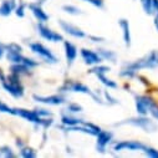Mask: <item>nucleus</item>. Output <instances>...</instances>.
I'll list each match as a JSON object with an SVG mask.
<instances>
[{
    "instance_id": "nucleus-3",
    "label": "nucleus",
    "mask_w": 158,
    "mask_h": 158,
    "mask_svg": "<svg viewBox=\"0 0 158 158\" xmlns=\"http://www.w3.org/2000/svg\"><path fill=\"white\" fill-rule=\"evenodd\" d=\"M123 125H130V126L141 128L142 131H144L147 133H153L158 130V125L152 120V118H149L147 116H141V114H138L137 117H130L122 122L114 123V126H123Z\"/></svg>"
},
{
    "instance_id": "nucleus-20",
    "label": "nucleus",
    "mask_w": 158,
    "mask_h": 158,
    "mask_svg": "<svg viewBox=\"0 0 158 158\" xmlns=\"http://www.w3.org/2000/svg\"><path fill=\"white\" fill-rule=\"evenodd\" d=\"M82 120H80V118H76V117H72V116H69V114H62L61 117V123L64 126H77V125H82Z\"/></svg>"
},
{
    "instance_id": "nucleus-35",
    "label": "nucleus",
    "mask_w": 158,
    "mask_h": 158,
    "mask_svg": "<svg viewBox=\"0 0 158 158\" xmlns=\"http://www.w3.org/2000/svg\"><path fill=\"white\" fill-rule=\"evenodd\" d=\"M149 114L152 116V118L153 120H156V121H158V105H156L152 110H151V112H149Z\"/></svg>"
},
{
    "instance_id": "nucleus-9",
    "label": "nucleus",
    "mask_w": 158,
    "mask_h": 158,
    "mask_svg": "<svg viewBox=\"0 0 158 158\" xmlns=\"http://www.w3.org/2000/svg\"><path fill=\"white\" fill-rule=\"evenodd\" d=\"M146 147L144 143H142L141 141H136V139H131V141H120L114 143L113 146V151L114 152H122V151H131V152H138V151H143Z\"/></svg>"
},
{
    "instance_id": "nucleus-10",
    "label": "nucleus",
    "mask_w": 158,
    "mask_h": 158,
    "mask_svg": "<svg viewBox=\"0 0 158 158\" xmlns=\"http://www.w3.org/2000/svg\"><path fill=\"white\" fill-rule=\"evenodd\" d=\"M37 31L40 34V36L43 39L51 43H59V41H64V36L54 30H51L50 27H48L46 25H44V23H39L37 24Z\"/></svg>"
},
{
    "instance_id": "nucleus-2",
    "label": "nucleus",
    "mask_w": 158,
    "mask_h": 158,
    "mask_svg": "<svg viewBox=\"0 0 158 158\" xmlns=\"http://www.w3.org/2000/svg\"><path fill=\"white\" fill-rule=\"evenodd\" d=\"M21 51H23L21 46L15 44V43H11V44L6 45V59H8V61H10L11 64H23V65L29 66L30 69H34L39 65L37 61H35V60H32L27 56H24Z\"/></svg>"
},
{
    "instance_id": "nucleus-28",
    "label": "nucleus",
    "mask_w": 158,
    "mask_h": 158,
    "mask_svg": "<svg viewBox=\"0 0 158 158\" xmlns=\"http://www.w3.org/2000/svg\"><path fill=\"white\" fill-rule=\"evenodd\" d=\"M147 157L149 158H158V149L157 148H153V147H149V146H146L144 149L142 151Z\"/></svg>"
},
{
    "instance_id": "nucleus-36",
    "label": "nucleus",
    "mask_w": 158,
    "mask_h": 158,
    "mask_svg": "<svg viewBox=\"0 0 158 158\" xmlns=\"http://www.w3.org/2000/svg\"><path fill=\"white\" fill-rule=\"evenodd\" d=\"M89 39L90 40H92L94 43H101V41H103L105 39L103 37H101V36H94V35H90L89 36Z\"/></svg>"
},
{
    "instance_id": "nucleus-4",
    "label": "nucleus",
    "mask_w": 158,
    "mask_h": 158,
    "mask_svg": "<svg viewBox=\"0 0 158 158\" xmlns=\"http://www.w3.org/2000/svg\"><path fill=\"white\" fill-rule=\"evenodd\" d=\"M4 90L10 94L13 97L15 98H20L24 96V86L20 81V76L15 75V73H11L9 76L5 77V80L2 82Z\"/></svg>"
},
{
    "instance_id": "nucleus-7",
    "label": "nucleus",
    "mask_w": 158,
    "mask_h": 158,
    "mask_svg": "<svg viewBox=\"0 0 158 158\" xmlns=\"http://www.w3.org/2000/svg\"><path fill=\"white\" fill-rule=\"evenodd\" d=\"M135 105L136 111L141 116H148L151 110L157 105L153 97L148 95H135Z\"/></svg>"
},
{
    "instance_id": "nucleus-27",
    "label": "nucleus",
    "mask_w": 158,
    "mask_h": 158,
    "mask_svg": "<svg viewBox=\"0 0 158 158\" xmlns=\"http://www.w3.org/2000/svg\"><path fill=\"white\" fill-rule=\"evenodd\" d=\"M0 156H3V157H6V158H14L16 154L13 152V149L9 147V146H2L0 147Z\"/></svg>"
},
{
    "instance_id": "nucleus-18",
    "label": "nucleus",
    "mask_w": 158,
    "mask_h": 158,
    "mask_svg": "<svg viewBox=\"0 0 158 158\" xmlns=\"http://www.w3.org/2000/svg\"><path fill=\"white\" fill-rule=\"evenodd\" d=\"M16 8L15 0H4L0 5V16H9Z\"/></svg>"
},
{
    "instance_id": "nucleus-39",
    "label": "nucleus",
    "mask_w": 158,
    "mask_h": 158,
    "mask_svg": "<svg viewBox=\"0 0 158 158\" xmlns=\"http://www.w3.org/2000/svg\"><path fill=\"white\" fill-rule=\"evenodd\" d=\"M5 75H4V72H3V70H2V67H0V82H3L4 80H5Z\"/></svg>"
},
{
    "instance_id": "nucleus-33",
    "label": "nucleus",
    "mask_w": 158,
    "mask_h": 158,
    "mask_svg": "<svg viewBox=\"0 0 158 158\" xmlns=\"http://www.w3.org/2000/svg\"><path fill=\"white\" fill-rule=\"evenodd\" d=\"M84 2L90 3L91 5H94V6H96V8H100V9L103 8V0H84Z\"/></svg>"
},
{
    "instance_id": "nucleus-34",
    "label": "nucleus",
    "mask_w": 158,
    "mask_h": 158,
    "mask_svg": "<svg viewBox=\"0 0 158 158\" xmlns=\"http://www.w3.org/2000/svg\"><path fill=\"white\" fill-rule=\"evenodd\" d=\"M103 95H105L106 100H108V105H117V103H118V101H117L114 97H112V96H111V94H108L107 91H105V92H103Z\"/></svg>"
},
{
    "instance_id": "nucleus-24",
    "label": "nucleus",
    "mask_w": 158,
    "mask_h": 158,
    "mask_svg": "<svg viewBox=\"0 0 158 158\" xmlns=\"http://www.w3.org/2000/svg\"><path fill=\"white\" fill-rule=\"evenodd\" d=\"M111 69L108 66H105V65H95L92 69L89 70V73H94V75H98V73H107L110 72Z\"/></svg>"
},
{
    "instance_id": "nucleus-30",
    "label": "nucleus",
    "mask_w": 158,
    "mask_h": 158,
    "mask_svg": "<svg viewBox=\"0 0 158 158\" xmlns=\"http://www.w3.org/2000/svg\"><path fill=\"white\" fill-rule=\"evenodd\" d=\"M26 4L25 3H19V5H16V8H15V14H16V16H19V18H24L25 16V9H26Z\"/></svg>"
},
{
    "instance_id": "nucleus-8",
    "label": "nucleus",
    "mask_w": 158,
    "mask_h": 158,
    "mask_svg": "<svg viewBox=\"0 0 158 158\" xmlns=\"http://www.w3.org/2000/svg\"><path fill=\"white\" fill-rule=\"evenodd\" d=\"M29 48L35 55H37L39 57L43 59L48 64H56L59 61L57 57L52 54V51L50 49H48L45 45H43L41 43H31L29 45Z\"/></svg>"
},
{
    "instance_id": "nucleus-23",
    "label": "nucleus",
    "mask_w": 158,
    "mask_h": 158,
    "mask_svg": "<svg viewBox=\"0 0 158 158\" xmlns=\"http://www.w3.org/2000/svg\"><path fill=\"white\" fill-rule=\"evenodd\" d=\"M143 11L147 15H154V8H153V0H139Z\"/></svg>"
},
{
    "instance_id": "nucleus-19",
    "label": "nucleus",
    "mask_w": 158,
    "mask_h": 158,
    "mask_svg": "<svg viewBox=\"0 0 158 158\" xmlns=\"http://www.w3.org/2000/svg\"><path fill=\"white\" fill-rule=\"evenodd\" d=\"M30 71L31 69L26 65H23V64H13L10 66V72L11 73H15L18 76H21V75H30Z\"/></svg>"
},
{
    "instance_id": "nucleus-15",
    "label": "nucleus",
    "mask_w": 158,
    "mask_h": 158,
    "mask_svg": "<svg viewBox=\"0 0 158 158\" xmlns=\"http://www.w3.org/2000/svg\"><path fill=\"white\" fill-rule=\"evenodd\" d=\"M27 6H29V9L31 10L32 15L37 19L39 23H46V21L49 20V15L44 11L41 4H39V3H31V4H29Z\"/></svg>"
},
{
    "instance_id": "nucleus-38",
    "label": "nucleus",
    "mask_w": 158,
    "mask_h": 158,
    "mask_svg": "<svg viewBox=\"0 0 158 158\" xmlns=\"http://www.w3.org/2000/svg\"><path fill=\"white\" fill-rule=\"evenodd\" d=\"M153 24H154V27H156V30L158 31V9L156 10V13H154V19H153Z\"/></svg>"
},
{
    "instance_id": "nucleus-12",
    "label": "nucleus",
    "mask_w": 158,
    "mask_h": 158,
    "mask_svg": "<svg viewBox=\"0 0 158 158\" xmlns=\"http://www.w3.org/2000/svg\"><path fill=\"white\" fill-rule=\"evenodd\" d=\"M97 137V142H96V148L100 153H105L106 152V147L111 143L112 138H113V133L110 131H100Z\"/></svg>"
},
{
    "instance_id": "nucleus-6",
    "label": "nucleus",
    "mask_w": 158,
    "mask_h": 158,
    "mask_svg": "<svg viewBox=\"0 0 158 158\" xmlns=\"http://www.w3.org/2000/svg\"><path fill=\"white\" fill-rule=\"evenodd\" d=\"M14 116H19L21 118H25V120L32 122V123H36L39 126H43V127H50L52 125V120H48V118H44V117H40L35 110L30 111V110H25V108H15L14 107Z\"/></svg>"
},
{
    "instance_id": "nucleus-31",
    "label": "nucleus",
    "mask_w": 158,
    "mask_h": 158,
    "mask_svg": "<svg viewBox=\"0 0 158 158\" xmlns=\"http://www.w3.org/2000/svg\"><path fill=\"white\" fill-rule=\"evenodd\" d=\"M0 112L9 113V114H14V113H15L14 107H10V106H8L6 103H4V102H2V101H0Z\"/></svg>"
},
{
    "instance_id": "nucleus-32",
    "label": "nucleus",
    "mask_w": 158,
    "mask_h": 158,
    "mask_svg": "<svg viewBox=\"0 0 158 158\" xmlns=\"http://www.w3.org/2000/svg\"><path fill=\"white\" fill-rule=\"evenodd\" d=\"M35 112H36L39 116H40V117H49V116L52 114L49 110H45V108H35Z\"/></svg>"
},
{
    "instance_id": "nucleus-16",
    "label": "nucleus",
    "mask_w": 158,
    "mask_h": 158,
    "mask_svg": "<svg viewBox=\"0 0 158 158\" xmlns=\"http://www.w3.org/2000/svg\"><path fill=\"white\" fill-rule=\"evenodd\" d=\"M118 25L122 29V36H123V41L125 45L127 48L131 46L132 44V36H131V26H130V21L126 19H120L118 20Z\"/></svg>"
},
{
    "instance_id": "nucleus-11",
    "label": "nucleus",
    "mask_w": 158,
    "mask_h": 158,
    "mask_svg": "<svg viewBox=\"0 0 158 158\" xmlns=\"http://www.w3.org/2000/svg\"><path fill=\"white\" fill-rule=\"evenodd\" d=\"M59 25H60V27L62 29V31H65L67 35H70V36H72V37H76V39H82V37H86L85 31H82L80 27H77L76 25L70 24L69 21L60 20V21H59Z\"/></svg>"
},
{
    "instance_id": "nucleus-26",
    "label": "nucleus",
    "mask_w": 158,
    "mask_h": 158,
    "mask_svg": "<svg viewBox=\"0 0 158 158\" xmlns=\"http://www.w3.org/2000/svg\"><path fill=\"white\" fill-rule=\"evenodd\" d=\"M62 10H64L65 13L70 14V15H81V14H82L81 9L77 8V6H75V5H64V6H62Z\"/></svg>"
},
{
    "instance_id": "nucleus-37",
    "label": "nucleus",
    "mask_w": 158,
    "mask_h": 158,
    "mask_svg": "<svg viewBox=\"0 0 158 158\" xmlns=\"http://www.w3.org/2000/svg\"><path fill=\"white\" fill-rule=\"evenodd\" d=\"M5 52H6V45H4L3 43H0V59L4 57Z\"/></svg>"
},
{
    "instance_id": "nucleus-13",
    "label": "nucleus",
    "mask_w": 158,
    "mask_h": 158,
    "mask_svg": "<svg viewBox=\"0 0 158 158\" xmlns=\"http://www.w3.org/2000/svg\"><path fill=\"white\" fill-rule=\"evenodd\" d=\"M32 98L36 102L51 105V106H60L66 102V98L60 95H52V96H40V95H32Z\"/></svg>"
},
{
    "instance_id": "nucleus-22",
    "label": "nucleus",
    "mask_w": 158,
    "mask_h": 158,
    "mask_svg": "<svg viewBox=\"0 0 158 158\" xmlns=\"http://www.w3.org/2000/svg\"><path fill=\"white\" fill-rule=\"evenodd\" d=\"M96 76H97L98 80H100L105 86H107L108 89H117V84H116L113 80H111V78H108V77L106 76V73H98V75H96Z\"/></svg>"
},
{
    "instance_id": "nucleus-5",
    "label": "nucleus",
    "mask_w": 158,
    "mask_h": 158,
    "mask_svg": "<svg viewBox=\"0 0 158 158\" xmlns=\"http://www.w3.org/2000/svg\"><path fill=\"white\" fill-rule=\"evenodd\" d=\"M59 91L60 92H69V91H71V92H78V94H86V95H90L97 103H102V100L100 97H97L90 90L89 86H86L85 84H82L80 81H71V80L65 81V84L59 89Z\"/></svg>"
},
{
    "instance_id": "nucleus-1",
    "label": "nucleus",
    "mask_w": 158,
    "mask_h": 158,
    "mask_svg": "<svg viewBox=\"0 0 158 158\" xmlns=\"http://www.w3.org/2000/svg\"><path fill=\"white\" fill-rule=\"evenodd\" d=\"M144 69H158V50H152L149 54L137 59L136 61L126 62L120 71V76L133 78L139 70Z\"/></svg>"
},
{
    "instance_id": "nucleus-29",
    "label": "nucleus",
    "mask_w": 158,
    "mask_h": 158,
    "mask_svg": "<svg viewBox=\"0 0 158 158\" xmlns=\"http://www.w3.org/2000/svg\"><path fill=\"white\" fill-rule=\"evenodd\" d=\"M67 111L71 113H80V112H82V106H80L78 103H75V102H71L67 105Z\"/></svg>"
},
{
    "instance_id": "nucleus-17",
    "label": "nucleus",
    "mask_w": 158,
    "mask_h": 158,
    "mask_svg": "<svg viewBox=\"0 0 158 158\" xmlns=\"http://www.w3.org/2000/svg\"><path fill=\"white\" fill-rule=\"evenodd\" d=\"M64 48H65V56H66L67 64L72 65V62L77 57V48L70 41H64Z\"/></svg>"
},
{
    "instance_id": "nucleus-14",
    "label": "nucleus",
    "mask_w": 158,
    "mask_h": 158,
    "mask_svg": "<svg viewBox=\"0 0 158 158\" xmlns=\"http://www.w3.org/2000/svg\"><path fill=\"white\" fill-rule=\"evenodd\" d=\"M81 57L84 59L85 64H87V65H98L102 61V57L98 55V52L89 50V49L81 50Z\"/></svg>"
},
{
    "instance_id": "nucleus-25",
    "label": "nucleus",
    "mask_w": 158,
    "mask_h": 158,
    "mask_svg": "<svg viewBox=\"0 0 158 158\" xmlns=\"http://www.w3.org/2000/svg\"><path fill=\"white\" fill-rule=\"evenodd\" d=\"M20 156L24 158H34V157H36V152L31 147L24 146L23 148H20Z\"/></svg>"
},
{
    "instance_id": "nucleus-21",
    "label": "nucleus",
    "mask_w": 158,
    "mask_h": 158,
    "mask_svg": "<svg viewBox=\"0 0 158 158\" xmlns=\"http://www.w3.org/2000/svg\"><path fill=\"white\" fill-rule=\"evenodd\" d=\"M97 52H98V55L102 57V60H107V61H111V62H116V60H117V55H116V52L112 51V50L98 49Z\"/></svg>"
},
{
    "instance_id": "nucleus-40",
    "label": "nucleus",
    "mask_w": 158,
    "mask_h": 158,
    "mask_svg": "<svg viewBox=\"0 0 158 158\" xmlns=\"http://www.w3.org/2000/svg\"><path fill=\"white\" fill-rule=\"evenodd\" d=\"M16 146H18V147H20V148H23V147H24V144H23L21 139H19V138L16 139Z\"/></svg>"
}]
</instances>
